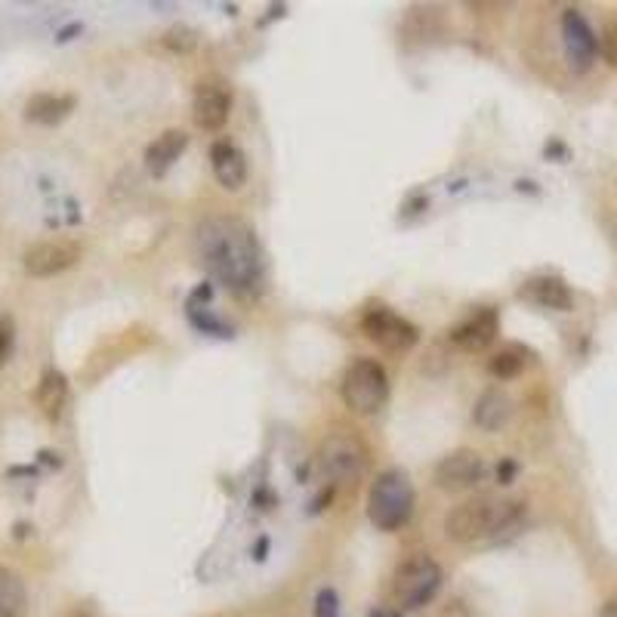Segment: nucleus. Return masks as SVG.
I'll return each mask as SVG.
<instances>
[{
  "mask_svg": "<svg viewBox=\"0 0 617 617\" xmlns=\"http://www.w3.org/2000/svg\"><path fill=\"white\" fill-rule=\"evenodd\" d=\"M210 167H213V176L220 179L223 189L235 192L247 183V158L229 139H216L210 145Z\"/></svg>",
  "mask_w": 617,
  "mask_h": 617,
  "instance_id": "ddd939ff",
  "label": "nucleus"
},
{
  "mask_svg": "<svg viewBox=\"0 0 617 617\" xmlns=\"http://www.w3.org/2000/svg\"><path fill=\"white\" fill-rule=\"evenodd\" d=\"M71 108H75V96H68V93H34L25 102V118L34 124L53 127L71 115Z\"/></svg>",
  "mask_w": 617,
  "mask_h": 617,
  "instance_id": "2eb2a0df",
  "label": "nucleus"
},
{
  "mask_svg": "<svg viewBox=\"0 0 617 617\" xmlns=\"http://www.w3.org/2000/svg\"><path fill=\"white\" fill-rule=\"evenodd\" d=\"M414 513V485L402 469H383L368 491V519L380 531H398Z\"/></svg>",
  "mask_w": 617,
  "mask_h": 617,
  "instance_id": "7ed1b4c3",
  "label": "nucleus"
},
{
  "mask_svg": "<svg viewBox=\"0 0 617 617\" xmlns=\"http://www.w3.org/2000/svg\"><path fill=\"white\" fill-rule=\"evenodd\" d=\"M71 617H87V614H84V611H78V614H71Z\"/></svg>",
  "mask_w": 617,
  "mask_h": 617,
  "instance_id": "a878e982",
  "label": "nucleus"
},
{
  "mask_svg": "<svg viewBox=\"0 0 617 617\" xmlns=\"http://www.w3.org/2000/svg\"><path fill=\"white\" fill-rule=\"evenodd\" d=\"M186 145H189V136L183 130H164L161 136H155L149 149H145V164H149L155 176H164L179 161V155L186 152Z\"/></svg>",
  "mask_w": 617,
  "mask_h": 617,
  "instance_id": "dca6fc26",
  "label": "nucleus"
},
{
  "mask_svg": "<svg viewBox=\"0 0 617 617\" xmlns=\"http://www.w3.org/2000/svg\"><path fill=\"white\" fill-rule=\"evenodd\" d=\"M497 331H500L497 309L482 306V309H476L473 315H466V318L457 324V328L451 331V343L460 346L463 352H482V349H488V346L497 340Z\"/></svg>",
  "mask_w": 617,
  "mask_h": 617,
  "instance_id": "f8f14e48",
  "label": "nucleus"
},
{
  "mask_svg": "<svg viewBox=\"0 0 617 617\" xmlns=\"http://www.w3.org/2000/svg\"><path fill=\"white\" fill-rule=\"evenodd\" d=\"M519 294L540 306V309H553V312H568L574 306V297H571V290L562 278H553V275H537V278H528L522 284Z\"/></svg>",
  "mask_w": 617,
  "mask_h": 617,
  "instance_id": "4468645a",
  "label": "nucleus"
},
{
  "mask_svg": "<svg viewBox=\"0 0 617 617\" xmlns=\"http://www.w3.org/2000/svg\"><path fill=\"white\" fill-rule=\"evenodd\" d=\"M531 352L525 349V346H519V343H510V346H503L500 352H494L491 355V361H488V371L494 374V377H500V380H513V377H519L522 371H525V365H528V358Z\"/></svg>",
  "mask_w": 617,
  "mask_h": 617,
  "instance_id": "aec40b11",
  "label": "nucleus"
},
{
  "mask_svg": "<svg viewBox=\"0 0 617 617\" xmlns=\"http://www.w3.org/2000/svg\"><path fill=\"white\" fill-rule=\"evenodd\" d=\"M34 398H38V408L47 420H59L62 408H65V398H68V380L62 371L56 368H47L41 374V383H38V392H34Z\"/></svg>",
  "mask_w": 617,
  "mask_h": 617,
  "instance_id": "a211bd4d",
  "label": "nucleus"
},
{
  "mask_svg": "<svg viewBox=\"0 0 617 617\" xmlns=\"http://www.w3.org/2000/svg\"><path fill=\"white\" fill-rule=\"evenodd\" d=\"M16 346V321L13 315H0V368L7 365Z\"/></svg>",
  "mask_w": 617,
  "mask_h": 617,
  "instance_id": "412c9836",
  "label": "nucleus"
},
{
  "mask_svg": "<svg viewBox=\"0 0 617 617\" xmlns=\"http://www.w3.org/2000/svg\"><path fill=\"white\" fill-rule=\"evenodd\" d=\"M81 260V244L68 241V238H50V241H38L31 244L22 253V266L28 275L34 278H50L59 275L65 269H71Z\"/></svg>",
  "mask_w": 617,
  "mask_h": 617,
  "instance_id": "1a4fd4ad",
  "label": "nucleus"
},
{
  "mask_svg": "<svg viewBox=\"0 0 617 617\" xmlns=\"http://www.w3.org/2000/svg\"><path fill=\"white\" fill-rule=\"evenodd\" d=\"M195 124L201 130H223L232 112V93L223 81H201L195 87Z\"/></svg>",
  "mask_w": 617,
  "mask_h": 617,
  "instance_id": "9b49d317",
  "label": "nucleus"
},
{
  "mask_svg": "<svg viewBox=\"0 0 617 617\" xmlns=\"http://www.w3.org/2000/svg\"><path fill=\"white\" fill-rule=\"evenodd\" d=\"M513 414V402H510V395H506L503 389L491 386L479 395V402L473 408V420L485 429V432H494L500 426H506V420H510Z\"/></svg>",
  "mask_w": 617,
  "mask_h": 617,
  "instance_id": "f3484780",
  "label": "nucleus"
},
{
  "mask_svg": "<svg viewBox=\"0 0 617 617\" xmlns=\"http://www.w3.org/2000/svg\"><path fill=\"white\" fill-rule=\"evenodd\" d=\"M599 617H617V599L605 602V608H602V614H599Z\"/></svg>",
  "mask_w": 617,
  "mask_h": 617,
  "instance_id": "393cba45",
  "label": "nucleus"
},
{
  "mask_svg": "<svg viewBox=\"0 0 617 617\" xmlns=\"http://www.w3.org/2000/svg\"><path fill=\"white\" fill-rule=\"evenodd\" d=\"M198 253L207 272L232 287L235 294H250L263 278V253L253 232L232 216H210L198 226Z\"/></svg>",
  "mask_w": 617,
  "mask_h": 617,
  "instance_id": "f257e3e1",
  "label": "nucleus"
},
{
  "mask_svg": "<svg viewBox=\"0 0 617 617\" xmlns=\"http://www.w3.org/2000/svg\"><path fill=\"white\" fill-rule=\"evenodd\" d=\"M25 614H28L25 580L13 568L0 565V617H25Z\"/></svg>",
  "mask_w": 617,
  "mask_h": 617,
  "instance_id": "6ab92c4d",
  "label": "nucleus"
},
{
  "mask_svg": "<svg viewBox=\"0 0 617 617\" xmlns=\"http://www.w3.org/2000/svg\"><path fill=\"white\" fill-rule=\"evenodd\" d=\"M442 565L429 556H414L408 559L395 574L392 596L402 608H423L435 599V593L442 590Z\"/></svg>",
  "mask_w": 617,
  "mask_h": 617,
  "instance_id": "423d86ee",
  "label": "nucleus"
},
{
  "mask_svg": "<svg viewBox=\"0 0 617 617\" xmlns=\"http://www.w3.org/2000/svg\"><path fill=\"white\" fill-rule=\"evenodd\" d=\"M485 479V457L473 448H457L435 463V485L442 491H469Z\"/></svg>",
  "mask_w": 617,
  "mask_h": 617,
  "instance_id": "6e6552de",
  "label": "nucleus"
},
{
  "mask_svg": "<svg viewBox=\"0 0 617 617\" xmlns=\"http://www.w3.org/2000/svg\"><path fill=\"white\" fill-rule=\"evenodd\" d=\"M340 605H337V593L334 590H321L318 602H315V617H337Z\"/></svg>",
  "mask_w": 617,
  "mask_h": 617,
  "instance_id": "5701e85b",
  "label": "nucleus"
},
{
  "mask_svg": "<svg viewBox=\"0 0 617 617\" xmlns=\"http://www.w3.org/2000/svg\"><path fill=\"white\" fill-rule=\"evenodd\" d=\"M195 44H198V34H195L192 28H186V25H179V28H170V31L164 34V47H170V50H179V53L192 50Z\"/></svg>",
  "mask_w": 617,
  "mask_h": 617,
  "instance_id": "4be33fe9",
  "label": "nucleus"
},
{
  "mask_svg": "<svg viewBox=\"0 0 617 617\" xmlns=\"http://www.w3.org/2000/svg\"><path fill=\"white\" fill-rule=\"evenodd\" d=\"M602 53L611 65H617V25L605 34V41H602Z\"/></svg>",
  "mask_w": 617,
  "mask_h": 617,
  "instance_id": "b1692460",
  "label": "nucleus"
},
{
  "mask_svg": "<svg viewBox=\"0 0 617 617\" xmlns=\"http://www.w3.org/2000/svg\"><path fill=\"white\" fill-rule=\"evenodd\" d=\"M522 519H525L522 500L479 494L473 500H463L445 516V534L448 540L469 547V543H485V540H500V537L516 534Z\"/></svg>",
  "mask_w": 617,
  "mask_h": 617,
  "instance_id": "f03ea898",
  "label": "nucleus"
},
{
  "mask_svg": "<svg viewBox=\"0 0 617 617\" xmlns=\"http://www.w3.org/2000/svg\"><path fill=\"white\" fill-rule=\"evenodd\" d=\"M368 457L371 454H368L365 442H361L358 435H352V432H334L318 448V460H321L324 476H331L340 485L358 482L361 476H365Z\"/></svg>",
  "mask_w": 617,
  "mask_h": 617,
  "instance_id": "39448f33",
  "label": "nucleus"
},
{
  "mask_svg": "<svg viewBox=\"0 0 617 617\" xmlns=\"http://www.w3.org/2000/svg\"><path fill=\"white\" fill-rule=\"evenodd\" d=\"M361 331H365L368 340H374L386 352H408L420 340V331L414 328V324L386 306H371L365 315H361Z\"/></svg>",
  "mask_w": 617,
  "mask_h": 617,
  "instance_id": "0eeeda50",
  "label": "nucleus"
},
{
  "mask_svg": "<svg viewBox=\"0 0 617 617\" xmlns=\"http://www.w3.org/2000/svg\"><path fill=\"white\" fill-rule=\"evenodd\" d=\"M343 402L358 417H374L389 402V377L386 368L374 358H355L340 383Z\"/></svg>",
  "mask_w": 617,
  "mask_h": 617,
  "instance_id": "20e7f679",
  "label": "nucleus"
},
{
  "mask_svg": "<svg viewBox=\"0 0 617 617\" xmlns=\"http://www.w3.org/2000/svg\"><path fill=\"white\" fill-rule=\"evenodd\" d=\"M562 41H565V53L574 71H587L596 62L599 53V41L590 28V22L584 19V13L577 10H565L562 16Z\"/></svg>",
  "mask_w": 617,
  "mask_h": 617,
  "instance_id": "9d476101",
  "label": "nucleus"
}]
</instances>
